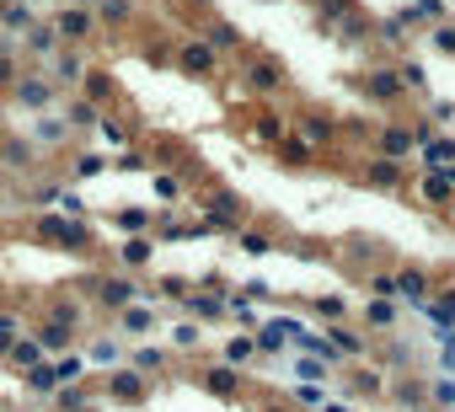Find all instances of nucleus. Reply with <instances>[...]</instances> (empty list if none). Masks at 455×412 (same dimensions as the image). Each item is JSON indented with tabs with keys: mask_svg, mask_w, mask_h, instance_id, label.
Here are the masks:
<instances>
[{
	"mask_svg": "<svg viewBox=\"0 0 455 412\" xmlns=\"http://www.w3.org/2000/svg\"><path fill=\"white\" fill-rule=\"evenodd\" d=\"M16 97H22L27 108H43V102H48V86H43V81H27L22 91H16Z\"/></svg>",
	"mask_w": 455,
	"mask_h": 412,
	"instance_id": "obj_1",
	"label": "nucleus"
},
{
	"mask_svg": "<svg viewBox=\"0 0 455 412\" xmlns=\"http://www.w3.org/2000/svg\"><path fill=\"white\" fill-rule=\"evenodd\" d=\"M182 64H188V70H209V49H204V43H188Z\"/></svg>",
	"mask_w": 455,
	"mask_h": 412,
	"instance_id": "obj_2",
	"label": "nucleus"
},
{
	"mask_svg": "<svg viewBox=\"0 0 455 412\" xmlns=\"http://www.w3.org/2000/svg\"><path fill=\"white\" fill-rule=\"evenodd\" d=\"M252 348H257L252 338H236V343L225 348V364H241V359H252Z\"/></svg>",
	"mask_w": 455,
	"mask_h": 412,
	"instance_id": "obj_3",
	"label": "nucleus"
},
{
	"mask_svg": "<svg viewBox=\"0 0 455 412\" xmlns=\"http://www.w3.org/2000/svg\"><path fill=\"white\" fill-rule=\"evenodd\" d=\"M370 321H375V327H391V321H396V311H391L386 300H375V305H370Z\"/></svg>",
	"mask_w": 455,
	"mask_h": 412,
	"instance_id": "obj_4",
	"label": "nucleus"
},
{
	"mask_svg": "<svg viewBox=\"0 0 455 412\" xmlns=\"http://www.w3.org/2000/svg\"><path fill=\"white\" fill-rule=\"evenodd\" d=\"M209 386H215L220 396H230V386H236V375H230V370H209Z\"/></svg>",
	"mask_w": 455,
	"mask_h": 412,
	"instance_id": "obj_5",
	"label": "nucleus"
},
{
	"mask_svg": "<svg viewBox=\"0 0 455 412\" xmlns=\"http://www.w3.org/2000/svg\"><path fill=\"white\" fill-rule=\"evenodd\" d=\"M113 391L118 396H140V375H113Z\"/></svg>",
	"mask_w": 455,
	"mask_h": 412,
	"instance_id": "obj_6",
	"label": "nucleus"
},
{
	"mask_svg": "<svg viewBox=\"0 0 455 412\" xmlns=\"http://www.w3.org/2000/svg\"><path fill=\"white\" fill-rule=\"evenodd\" d=\"M386 150L402 156V150H408V129H386Z\"/></svg>",
	"mask_w": 455,
	"mask_h": 412,
	"instance_id": "obj_7",
	"label": "nucleus"
},
{
	"mask_svg": "<svg viewBox=\"0 0 455 412\" xmlns=\"http://www.w3.org/2000/svg\"><path fill=\"white\" fill-rule=\"evenodd\" d=\"M118 225H123V231H145V214H140V209H123Z\"/></svg>",
	"mask_w": 455,
	"mask_h": 412,
	"instance_id": "obj_8",
	"label": "nucleus"
},
{
	"mask_svg": "<svg viewBox=\"0 0 455 412\" xmlns=\"http://www.w3.org/2000/svg\"><path fill=\"white\" fill-rule=\"evenodd\" d=\"M434 396H439V401H444V407H455V380H450V375H444V380H439V386H434Z\"/></svg>",
	"mask_w": 455,
	"mask_h": 412,
	"instance_id": "obj_9",
	"label": "nucleus"
},
{
	"mask_svg": "<svg viewBox=\"0 0 455 412\" xmlns=\"http://www.w3.org/2000/svg\"><path fill=\"white\" fill-rule=\"evenodd\" d=\"M444 156H455V139H434L429 145V161H444Z\"/></svg>",
	"mask_w": 455,
	"mask_h": 412,
	"instance_id": "obj_10",
	"label": "nucleus"
},
{
	"mask_svg": "<svg viewBox=\"0 0 455 412\" xmlns=\"http://www.w3.org/2000/svg\"><path fill=\"white\" fill-rule=\"evenodd\" d=\"M188 305H193L198 316H220V300H209V294H198V300H188Z\"/></svg>",
	"mask_w": 455,
	"mask_h": 412,
	"instance_id": "obj_11",
	"label": "nucleus"
},
{
	"mask_svg": "<svg viewBox=\"0 0 455 412\" xmlns=\"http://www.w3.org/2000/svg\"><path fill=\"white\" fill-rule=\"evenodd\" d=\"M102 16H108V22L113 16H129V0H102Z\"/></svg>",
	"mask_w": 455,
	"mask_h": 412,
	"instance_id": "obj_12",
	"label": "nucleus"
},
{
	"mask_svg": "<svg viewBox=\"0 0 455 412\" xmlns=\"http://www.w3.org/2000/svg\"><path fill=\"white\" fill-rule=\"evenodd\" d=\"M295 396H300V401H305V407H322V386H300V391H295Z\"/></svg>",
	"mask_w": 455,
	"mask_h": 412,
	"instance_id": "obj_13",
	"label": "nucleus"
},
{
	"mask_svg": "<svg viewBox=\"0 0 455 412\" xmlns=\"http://www.w3.org/2000/svg\"><path fill=\"white\" fill-rule=\"evenodd\" d=\"M134 364H140V370H156L161 353H156V348H140V353H134Z\"/></svg>",
	"mask_w": 455,
	"mask_h": 412,
	"instance_id": "obj_14",
	"label": "nucleus"
},
{
	"mask_svg": "<svg viewBox=\"0 0 455 412\" xmlns=\"http://www.w3.org/2000/svg\"><path fill=\"white\" fill-rule=\"evenodd\" d=\"M102 294H108V300H113V305H118V300H129V294H134V290H129V284H118V279H113V284H108V290H102Z\"/></svg>",
	"mask_w": 455,
	"mask_h": 412,
	"instance_id": "obj_15",
	"label": "nucleus"
},
{
	"mask_svg": "<svg viewBox=\"0 0 455 412\" xmlns=\"http://www.w3.org/2000/svg\"><path fill=\"white\" fill-rule=\"evenodd\" d=\"M370 177H375V182H381V188H391V182H396V166H386V161H381V166H375V171H370Z\"/></svg>",
	"mask_w": 455,
	"mask_h": 412,
	"instance_id": "obj_16",
	"label": "nucleus"
},
{
	"mask_svg": "<svg viewBox=\"0 0 455 412\" xmlns=\"http://www.w3.org/2000/svg\"><path fill=\"white\" fill-rule=\"evenodd\" d=\"M16 359H22V364H38V343H16Z\"/></svg>",
	"mask_w": 455,
	"mask_h": 412,
	"instance_id": "obj_17",
	"label": "nucleus"
},
{
	"mask_svg": "<svg viewBox=\"0 0 455 412\" xmlns=\"http://www.w3.org/2000/svg\"><path fill=\"white\" fill-rule=\"evenodd\" d=\"M316 311H322V316H332V321H337V316H343V300H337V294H332V300H322V305H316Z\"/></svg>",
	"mask_w": 455,
	"mask_h": 412,
	"instance_id": "obj_18",
	"label": "nucleus"
},
{
	"mask_svg": "<svg viewBox=\"0 0 455 412\" xmlns=\"http://www.w3.org/2000/svg\"><path fill=\"white\" fill-rule=\"evenodd\" d=\"M444 364L455 370V338H444Z\"/></svg>",
	"mask_w": 455,
	"mask_h": 412,
	"instance_id": "obj_19",
	"label": "nucleus"
},
{
	"mask_svg": "<svg viewBox=\"0 0 455 412\" xmlns=\"http://www.w3.org/2000/svg\"><path fill=\"white\" fill-rule=\"evenodd\" d=\"M444 177H450V182H455V171H444Z\"/></svg>",
	"mask_w": 455,
	"mask_h": 412,
	"instance_id": "obj_20",
	"label": "nucleus"
},
{
	"mask_svg": "<svg viewBox=\"0 0 455 412\" xmlns=\"http://www.w3.org/2000/svg\"><path fill=\"white\" fill-rule=\"evenodd\" d=\"M327 412H343V407H327Z\"/></svg>",
	"mask_w": 455,
	"mask_h": 412,
	"instance_id": "obj_21",
	"label": "nucleus"
}]
</instances>
